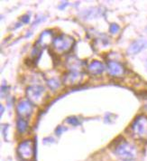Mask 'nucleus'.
<instances>
[{
	"mask_svg": "<svg viewBox=\"0 0 147 161\" xmlns=\"http://www.w3.org/2000/svg\"><path fill=\"white\" fill-rule=\"evenodd\" d=\"M114 152L123 161H133L137 155L135 147L124 139L115 143Z\"/></svg>",
	"mask_w": 147,
	"mask_h": 161,
	"instance_id": "nucleus-1",
	"label": "nucleus"
},
{
	"mask_svg": "<svg viewBox=\"0 0 147 161\" xmlns=\"http://www.w3.org/2000/svg\"><path fill=\"white\" fill-rule=\"evenodd\" d=\"M130 132L133 138L140 140H147V117L137 116L130 125Z\"/></svg>",
	"mask_w": 147,
	"mask_h": 161,
	"instance_id": "nucleus-2",
	"label": "nucleus"
},
{
	"mask_svg": "<svg viewBox=\"0 0 147 161\" xmlns=\"http://www.w3.org/2000/svg\"><path fill=\"white\" fill-rule=\"evenodd\" d=\"M75 43V40L73 37L62 34L58 36H56L53 42V48L55 51V53L59 54H66L71 50Z\"/></svg>",
	"mask_w": 147,
	"mask_h": 161,
	"instance_id": "nucleus-3",
	"label": "nucleus"
},
{
	"mask_svg": "<svg viewBox=\"0 0 147 161\" xmlns=\"http://www.w3.org/2000/svg\"><path fill=\"white\" fill-rule=\"evenodd\" d=\"M26 95L33 104L40 105L46 98V91L40 85H31L27 87Z\"/></svg>",
	"mask_w": 147,
	"mask_h": 161,
	"instance_id": "nucleus-4",
	"label": "nucleus"
},
{
	"mask_svg": "<svg viewBox=\"0 0 147 161\" xmlns=\"http://www.w3.org/2000/svg\"><path fill=\"white\" fill-rule=\"evenodd\" d=\"M17 152L22 159L30 161L33 159L34 154V143L31 139H26L21 142L17 148Z\"/></svg>",
	"mask_w": 147,
	"mask_h": 161,
	"instance_id": "nucleus-5",
	"label": "nucleus"
},
{
	"mask_svg": "<svg viewBox=\"0 0 147 161\" xmlns=\"http://www.w3.org/2000/svg\"><path fill=\"white\" fill-rule=\"evenodd\" d=\"M33 103L29 101V100H22L18 102L17 104V107H16V110H17V113L22 117V118H26L29 117L32 112H33Z\"/></svg>",
	"mask_w": 147,
	"mask_h": 161,
	"instance_id": "nucleus-6",
	"label": "nucleus"
},
{
	"mask_svg": "<svg viewBox=\"0 0 147 161\" xmlns=\"http://www.w3.org/2000/svg\"><path fill=\"white\" fill-rule=\"evenodd\" d=\"M107 69L108 73L111 75V76H114V77H121L125 74V68L124 66L116 62V61H108L107 62Z\"/></svg>",
	"mask_w": 147,
	"mask_h": 161,
	"instance_id": "nucleus-7",
	"label": "nucleus"
},
{
	"mask_svg": "<svg viewBox=\"0 0 147 161\" xmlns=\"http://www.w3.org/2000/svg\"><path fill=\"white\" fill-rule=\"evenodd\" d=\"M82 73L80 72H75V71H70L69 73H67L64 78H63V82L66 85H76L79 82H80V80H82Z\"/></svg>",
	"mask_w": 147,
	"mask_h": 161,
	"instance_id": "nucleus-8",
	"label": "nucleus"
},
{
	"mask_svg": "<svg viewBox=\"0 0 147 161\" xmlns=\"http://www.w3.org/2000/svg\"><path fill=\"white\" fill-rule=\"evenodd\" d=\"M147 48V41L144 39L134 41L128 47L127 49V54H137L143 51L144 49Z\"/></svg>",
	"mask_w": 147,
	"mask_h": 161,
	"instance_id": "nucleus-9",
	"label": "nucleus"
},
{
	"mask_svg": "<svg viewBox=\"0 0 147 161\" xmlns=\"http://www.w3.org/2000/svg\"><path fill=\"white\" fill-rule=\"evenodd\" d=\"M105 70V66L103 65V64L99 61L95 60L93 62H91L89 66H88V71L90 74L92 75H98L101 74Z\"/></svg>",
	"mask_w": 147,
	"mask_h": 161,
	"instance_id": "nucleus-10",
	"label": "nucleus"
},
{
	"mask_svg": "<svg viewBox=\"0 0 147 161\" xmlns=\"http://www.w3.org/2000/svg\"><path fill=\"white\" fill-rule=\"evenodd\" d=\"M53 38V33L51 31H44L42 35H41L40 38L38 40V43L40 44V46L44 47L47 46L48 44H50L51 43L54 42Z\"/></svg>",
	"mask_w": 147,
	"mask_h": 161,
	"instance_id": "nucleus-11",
	"label": "nucleus"
},
{
	"mask_svg": "<svg viewBox=\"0 0 147 161\" xmlns=\"http://www.w3.org/2000/svg\"><path fill=\"white\" fill-rule=\"evenodd\" d=\"M67 67L70 71L80 72V69L82 67V63L75 57H70L67 60Z\"/></svg>",
	"mask_w": 147,
	"mask_h": 161,
	"instance_id": "nucleus-12",
	"label": "nucleus"
},
{
	"mask_svg": "<svg viewBox=\"0 0 147 161\" xmlns=\"http://www.w3.org/2000/svg\"><path fill=\"white\" fill-rule=\"evenodd\" d=\"M16 126H17L18 131L20 133H24L27 130V128H28V123H27V121L24 118H21L16 122Z\"/></svg>",
	"mask_w": 147,
	"mask_h": 161,
	"instance_id": "nucleus-13",
	"label": "nucleus"
},
{
	"mask_svg": "<svg viewBox=\"0 0 147 161\" xmlns=\"http://www.w3.org/2000/svg\"><path fill=\"white\" fill-rule=\"evenodd\" d=\"M83 14H84V18H94V17H97L98 15L99 11H97V10H95V8H93L90 10L84 11Z\"/></svg>",
	"mask_w": 147,
	"mask_h": 161,
	"instance_id": "nucleus-14",
	"label": "nucleus"
},
{
	"mask_svg": "<svg viewBox=\"0 0 147 161\" xmlns=\"http://www.w3.org/2000/svg\"><path fill=\"white\" fill-rule=\"evenodd\" d=\"M48 85L52 90H55L60 86V82L56 79H51V80H48Z\"/></svg>",
	"mask_w": 147,
	"mask_h": 161,
	"instance_id": "nucleus-15",
	"label": "nucleus"
},
{
	"mask_svg": "<svg viewBox=\"0 0 147 161\" xmlns=\"http://www.w3.org/2000/svg\"><path fill=\"white\" fill-rule=\"evenodd\" d=\"M67 122L70 123V124H71L72 126H78V125L80 124L79 119L76 118V117H70V118H68Z\"/></svg>",
	"mask_w": 147,
	"mask_h": 161,
	"instance_id": "nucleus-16",
	"label": "nucleus"
},
{
	"mask_svg": "<svg viewBox=\"0 0 147 161\" xmlns=\"http://www.w3.org/2000/svg\"><path fill=\"white\" fill-rule=\"evenodd\" d=\"M119 29H120V28H119V27H118L117 24H111L110 27H109V32H110L111 34L115 35V34L118 33Z\"/></svg>",
	"mask_w": 147,
	"mask_h": 161,
	"instance_id": "nucleus-17",
	"label": "nucleus"
},
{
	"mask_svg": "<svg viewBox=\"0 0 147 161\" xmlns=\"http://www.w3.org/2000/svg\"><path fill=\"white\" fill-rule=\"evenodd\" d=\"M21 20H22L23 23L27 24V23H29V21H30V16H29V15H24V16L21 18Z\"/></svg>",
	"mask_w": 147,
	"mask_h": 161,
	"instance_id": "nucleus-18",
	"label": "nucleus"
},
{
	"mask_svg": "<svg viewBox=\"0 0 147 161\" xmlns=\"http://www.w3.org/2000/svg\"><path fill=\"white\" fill-rule=\"evenodd\" d=\"M63 130H64V129H63V128H62V127H59V128H58V129L56 130V133H57L58 135H60L61 133H62V131H63Z\"/></svg>",
	"mask_w": 147,
	"mask_h": 161,
	"instance_id": "nucleus-19",
	"label": "nucleus"
},
{
	"mask_svg": "<svg viewBox=\"0 0 147 161\" xmlns=\"http://www.w3.org/2000/svg\"><path fill=\"white\" fill-rule=\"evenodd\" d=\"M3 111H4V108H3V106L1 105V114L3 113Z\"/></svg>",
	"mask_w": 147,
	"mask_h": 161,
	"instance_id": "nucleus-20",
	"label": "nucleus"
},
{
	"mask_svg": "<svg viewBox=\"0 0 147 161\" xmlns=\"http://www.w3.org/2000/svg\"><path fill=\"white\" fill-rule=\"evenodd\" d=\"M145 109H147V101H145Z\"/></svg>",
	"mask_w": 147,
	"mask_h": 161,
	"instance_id": "nucleus-21",
	"label": "nucleus"
},
{
	"mask_svg": "<svg viewBox=\"0 0 147 161\" xmlns=\"http://www.w3.org/2000/svg\"><path fill=\"white\" fill-rule=\"evenodd\" d=\"M145 65H146V69H147V62H146V64H145Z\"/></svg>",
	"mask_w": 147,
	"mask_h": 161,
	"instance_id": "nucleus-22",
	"label": "nucleus"
}]
</instances>
